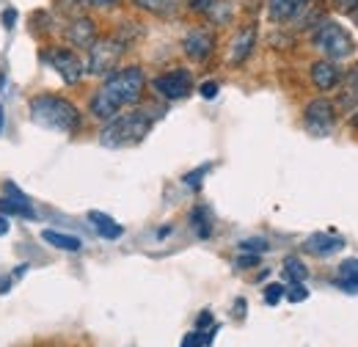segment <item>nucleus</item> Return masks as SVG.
<instances>
[{"mask_svg": "<svg viewBox=\"0 0 358 347\" xmlns=\"http://www.w3.org/2000/svg\"><path fill=\"white\" fill-rule=\"evenodd\" d=\"M146 86V78H143V69L141 66H124V69H116L105 78V83L96 88V94L91 97L89 102V113L94 119H102V122H110L113 116H119L124 108L135 105L143 94Z\"/></svg>", "mask_w": 358, "mask_h": 347, "instance_id": "nucleus-1", "label": "nucleus"}, {"mask_svg": "<svg viewBox=\"0 0 358 347\" xmlns=\"http://www.w3.org/2000/svg\"><path fill=\"white\" fill-rule=\"evenodd\" d=\"M28 113H31V122L45 127L52 132H64V135H72V132L80 130V111L75 102H69L66 97H58V94H39L28 102Z\"/></svg>", "mask_w": 358, "mask_h": 347, "instance_id": "nucleus-2", "label": "nucleus"}, {"mask_svg": "<svg viewBox=\"0 0 358 347\" xmlns=\"http://www.w3.org/2000/svg\"><path fill=\"white\" fill-rule=\"evenodd\" d=\"M155 125V116L149 111H130V113H119L113 116L102 132H99V143L108 149H127L141 143Z\"/></svg>", "mask_w": 358, "mask_h": 347, "instance_id": "nucleus-3", "label": "nucleus"}, {"mask_svg": "<svg viewBox=\"0 0 358 347\" xmlns=\"http://www.w3.org/2000/svg\"><path fill=\"white\" fill-rule=\"evenodd\" d=\"M130 47V39L122 34H110V36H96V42L89 47V58H86V72L89 75H110L119 66V58L124 55V50Z\"/></svg>", "mask_w": 358, "mask_h": 347, "instance_id": "nucleus-4", "label": "nucleus"}, {"mask_svg": "<svg viewBox=\"0 0 358 347\" xmlns=\"http://www.w3.org/2000/svg\"><path fill=\"white\" fill-rule=\"evenodd\" d=\"M312 44L320 52H325V58H331V61H339V58H348L356 52L353 36L336 20H320L317 28L312 31Z\"/></svg>", "mask_w": 358, "mask_h": 347, "instance_id": "nucleus-5", "label": "nucleus"}, {"mask_svg": "<svg viewBox=\"0 0 358 347\" xmlns=\"http://www.w3.org/2000/svg\"><path fill=\"white\" fill-rule=\"evenodd\" d=\"M45 58H47V64L61 75V80H64L66 86L80 83V78L86 75V64L78 58V52H75V50L55 47V50H50V52H47Z\"/></svg>", "mask_w": 358, "mask_h": 347, "instance_id": "nucleus-6", "label": "nucleus"}, {"mask_svg": "<svg viewBox=\"0 0 358 347\" xmlns=\"http://www.w3.org/2000/svg\"><path fill=\"white\" fill-rule=\"evenodd\" d=\"M334 122H336V105L331 99H325V97L312 99L306 105V111H303V125L309 127L312 135H320V138L322 135H331Z\"/></svg>", "mask_w": 358, "mask_h": 347, "instance_id": "nucleus-7", "label": "nucleus"}, {"mask_svg": "<svg viewBox=\"0 0 358 347\" xmlns=\"http://www.w3.org/2000/svg\"><path fill=\"white\" fill-rule=\"evenodd\" d=\"M152 88L163 97V99H185L193 91V75L187 69H171L166 75H157L152 80Z\"/></svg>", "mask_w": 358, "mask_h": 347, "instance_id": "nucleus-8", "label": "nucleus"}, {"mask_svg": "<svg viewBox=\"0 0 358 347\" xmlns=\"http://www.w3.org/2000/svg\"><path fill=\"white\" fill-rule=\"evenodd\" d=\"M182 50H185V55H187L190 61L201 64V61H207V58L213 55V50H215V34L207 31V28H193V31L185 34Z\"/></svg>", "mask_w": 358, "mask_h": 347, "instance_id": "nucleus-9", "label": "nucleus"}, {"mask_svg": "<svg viewBox=\"0 0 358 347\" xmlns=\"http://www.w3.org/2000/svg\"><path fill=\"white\" fill-rule=\"evenodd\" d=\"M6 199H0V215H20V218H36V210L31 207L28 196L14 185V182H6Z\"/></svg>", "mask_w": 358, "mask_h": 347, "instance_id": "nucleus-10", "label": "nucleus"}, {"mask_svg": "<svg viewBox=\"0 0 358 347\" xmlns=\"http://www.w3.org/2000/svg\"><path fill=\"white\" fill-rule=\"evenodd\" d=\"M64 39L72 44V47H86L89 50L91 44L96 42V25L89 17H72L69 25L64 28Z\"/></svg>", "mask_w": 358, "mask_h": 347, "instance_id": "nucleus-11", "label": "nucleus"}, {"mask_svg": "<svg viewBox=\"0 0 358 347\" xmlns=\"http://www.w3.org/2000/svg\"><path fill=\"white\" fill-rule=\"evenodd\" d=\"M312 83L317 91H334L342 83V69L331 58H322V61L312 64Z\"/></svg>", "mask_w": 358, "mask_h": 347, "instance_id": "nucleus-12", "label": "nucleus"}, {"mask_svg": "<svg viewBox=\"0 0 358 347\" xmlns=\"http://www.w3.org/2000/svg\"><path fill=\"white\" fill-rule=\"evenodd\" d=\"M254 47H257V28H254V25H245L243 31H237V36H234V42H231V50H229V61H231L234 66L245 64V61L251 58Z\"/></svg>", "mask_w": 358, "mask_h": 347, "instance_id": "nucleus-13", "label": "nucleus"}, {"mask_svg": "<svg viewBox=\"0 0 358 347\" xmlns=\"http://www.w3.org/2000/svg\"><path fill=\"white\" fill-rule=\"evenodd\" d=\"M342 248H345V240L336 234H325V232H317L312 237H306V243H303V251L312 257H331Z\"/></svg>", "mask_w": 358, "mask_h": 347, "instance_id": "nucleus-14", "label": "nucleus"}, {"mask_svg": "<svg viewBox=\"0 0 358 347\" xmlns=\"http://www.w3.org/2000/svg\"><path fill=\"white\" fill-rule=\"evenodd\" d=\"M339 108L345 113L358 111V64L348 72V78L342 80V91H339Z\"/></svg>", "mask_w": 358, "mask_h": 347, "instance_id": "nucleus-15", "label": "nucleus"}, {"mask_svg": "<svg viewBox=\"0 0 358 347\" xmlns=\"http://www.w3.org/2000/svg\"><path fill=\"white\" fill-rule=\"evenodd\" d=\"M306 0H268V17L273 22H289L298 17Z\"/></svg>", "mask_w": 358, "mask_h": 347, "instance_id": "nucleus-16", "label": "nucleus"}, {"mask_svg": "<svg viewBox=\"0 0 358 347\" xmlns=\"http://www.w3.org/2000/svg\"><path fill=\"white\" fill-rule=\"evenodd\" d=\"M89 220H91V226H94V232H96L99 237H105V240H119V237L124 234V226H122V223H116L113 218L105 215V213L91 210Z\"/></svg>", "mask_w": 358, "mask_h": 347, "instance_id": "nucleus-17", "label": "nucleus"}, {"mask_svg": "<svg viewBox=\"0 0 358 347\" xmlns=\"http://www.w3.org/2000/svg\"><path fill=\"white\" fill-rule=\"evenodd\" d=\"M190 229L196 232L199 240H207L213 234V213L204 204H199V207L190 210Z\"/></svg>", "mask_w": 358, "mask_h": 347, "instance_id": "nucleus-18", "label": "nucleus"}, {"mask_svg": "<svg viewBox=\"0 0 358 347\" xmlns=\"http://www.w3.org/2000/svg\"><path fill=\"white\" fill-rule=\"evenodd\" d=\"M42 240L50 243L52 248H58V251H80V248H83V240H80V237L64 234V232H52V229H45V232H42Z\"/></svg>", "mask_w": 358, "mask_h": 347, "instance_id": "nucleus-19", "label": "nucleus"}, {"mask_svg": "<svg viewBox=\"0 0 358 347\" xmlns=\"http://www.w3.org/2000/svg\"><path fill=\"white\" fill-rule=\"evenodd\" d=\"M336 284L345 292H358V260H345L336 270Z\"/></svg>", "mask_w": 358, "mask_h": 347, "instance_id": "nucleus-20", "label": "nucleus"}, {"mask_svg": "<svg viewBox=\"0 0 358 347\" xmlns=\"http://www.w3.org/2000/svg\"><path fill=\"white\" fill-rule=\"evenodd\" d=\"M133 3L155 17H171L179 8V0H133Z\"/></svg>", "mask_w": 358, "mask_h": 347, "instance_id": "nucleus-21", "label": "nucleus"}, {"mask_svg": "<svg viewBox=\"0 0 358 347\" xmlns=\"http://www.w3.org/2000/svg\"><path fill=\"white\" fill-rule=\"evenodd\" d=\"M284 270H287V276L292 278V284H303L306 276H309L306 264L298 260V257H287V260H284Z\"/></svg>", "mask_w": 358, "mask_h": 347, "instance_id": "nucleus-22", "label": "nucleus"}, {"mask_svg": "<svg viewBox=\"0 0 358 347\" xmlns=\"http://www.w3.org/2000/svg\"><path fill=\"white\" fill-rule=\"evenodd\" d=\"M218 331V325H213V331L210 334H201L199 328L193 331V334H187L185 339H182V347H201V345H210L213 342V334Z\"/></svg>", "mask_w": 358, "mask_h": 347, "instance_id": "nucleus-23", "label": "nucleus"}, {"mask_svg": "<svg viewBox=\"0 0 358 347\" xmlns=\"http://www.w3.org/2000/svg\"><path fill=\"white\" fill-rule=\"evenodd\" d=\"M270 246L265 237H251V240H243L240 243V251H245V254H265Z\"/></svg>", "mask_w": 358, "mask_h": 347, "instance_id": "nucleus-24", "label": "nucleus"}, {"mask_svg": "<svg viewBox=\"0 0 358 347\" xmlns=\"http://www.w3.org/2000/svg\"><path fill=\"white\" fill-rule=\"evenodd\" d=\"M86 6H89V0H58V8L66 11L69 17H80Z\"/></svg>", "mask_w": 358, "mask_h": 347, "instance_id": "nucleus-25", "label": "nucleus"}, {"mask_svg": "<svg viewBox=\"0 0 358 347\" xmlns=\"http://www.w3.org/2000/svg\"><path fill=\"white\" fill-rule=\"evenodd\" d=\"M281 298H287V287H281V284H270V287H265V304L268 306H275Z\"/></svg>", "mask_w": 358, "mask_h": 347, "instance_id": "nucleus-26", "label": "nucleus"}, {"mask_svg": "<svg viewBox=\"0 0 358 347\" xmlns=\"http://www.w3.org/2000/svg\"><path fill=\"white\" fill-rule=\"evenodd\" d=\"M207 171H210V166H199L196 171L185 174V179H182V182H185L187 187H193V190H199V187H201V176H204V174H207Z\"/></svg>", "mask_w": 358, "mask_h": 347, "instance_id": "nucleus-27", "label": "nucleus"}, {"mask_svg": "<svg viewBox=\"0 0 358 347\" xmlns=\"http://www.w3.org/2000/svg\"><path fill=\"white\" fill-rule=\"evenodd\" d=\"M287 298H289L292 304H298V301H306V298H309V292H306V287H303V284H292V287H289V292H287Z\"/></svg>", "mask_w": 358, "mask_h": 347, "instance_id": "nucleus-28", "label": "nucleus"}, {"mask_svg": "<svg viewBox=\"0 0 358 347\" xmlns=\"http://www.w3.org/2000/svg\"><path fill=\"white\" fill-rule=\"evenodd\" d=\"M218 83H215V80H210V83H201V86H199V94H201V97H204V99H215V97H218Z\"/></svg>", "mask_w": 358, "mask_h": 347, "instance_id": "nucleus-29", "label": "nucleus"}, {"mask_svg": "<svg viewBox=\"0 0 358 347\" xmlns=\"http://www.w3.org/2000/svg\"><path fill=\"white\" fill-rule=\"evenodd\" d=\"M213 3H215V0H187L190 11H199V14H207V11L213 8Z\"/></svg>", "mask_w": 358, "mask_h": 347, "instance_id": "nucleus-30", "label": "nucleus"}, {"mask_svg": "<svg viewBox=\"0 0 358 347\" xmlns=\"http://www.w3.org/2000/svg\"><path fill=\"white\" fill-rule=\"evenodd\" d=\"M334 6H336L339 11H345V14H353V8L358 6V0H334Z\"/></svg>", "mask_w": 358, "mask_h": 347, "instance_id": "nucleus-31", "label": "nucleus"}, {"mask_svg": "<svg viewBox=\"0 0 358 347\" xmlns=\"http://www.w3.org/2000/svg\"><path fill=\"white\" fill-rule=\"evenodd\" d=\"M14 22H17V11H14V8H6V11H3V25H6V28H14Z\"/></svg>", "mask_w": 358, "mask_h": 347, "instance_id": "nucleus-32", "label": "nucleus"}, {"mask_svg": "<svg viewBox=\"0 0 358 347\" xmlns=\"http://www.w3.org/2000/svg\"><path fill=\"white\" fill-rule=\"evenodd\" d=\"M119 0H89V6H99V8H108V6H116Z\"/></svg>", "mask_w": 358, "mask_h": 347, "instance_id": "nucleus-33", "label": "nucleus"}, {"mask_svg": "<svg viewBox=\"0 0 358 347\" xmlns=\"http://www.w3.org/2000/svg\"><path fill=\"white\" fill-rule=\"evenodd\" d=\"M8 229H11V223H8V215H0V237H3V234H8Z\"/></svg>", "mask_w": 358, "mask_h": 347, "instance_id": "nucleus-34", "label": "nucleus"}, {"mask_svg": "<svg viewBox=\"0 0 358 347\" xmlns=\"http://www.w3.org/2000/svg\"><path fill=\"white\" fill-rule=\"evenodd\" d=\"M11 284H14V278H3V281H0V295H3V292H8V287H11Z\"/></svg>", "mask_w": 358, "mask_h": 347, "instance_id": "nucleus-35", "label": "nucleus"}, {"mask_svg": "<svg viewBox=\"0 0 358 347\" xmlns=\"http://www.w3.org/2000/svg\"><path fill=\"white\" fill-rule=\"evenodd\" d=\"M350 125H353V127H356V130H358V111H356V113H353V116H350Z\"/></svg>", "mask_w": 358, "mask_h": 347, "instance_id": "nucleus-36", "label": "nucleus"}, {"mask_svg": "<svg viewBox=\"0 0 358 347\" xmlns=\"http://www.w3.org/2000/svg\"><path fill=\"white\" fill-rule=\"evenodd\" d=\"M0 132H3V105H0Z\"/></svg>", "mask_w": 358, "mask_h": 347, "instance_id": "nucleus-37", "label": "nucleus"}, {"mask_svg": "<svg viewBox=\"0 0 358 347\" xmlns=\"http://www.w3.org/2000/svg\"><path fill=\"white\" fill-rule=\"evenodd\" d=\"M350 17H353V20H356V22H358V6H356V8H353V14H350Z\"/></svg>", "mask_w": 358, "mask_h": 347, "instance_id": "nucleus-38", "label": "nucleus"}]
</instances>
